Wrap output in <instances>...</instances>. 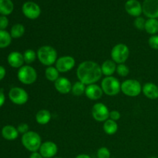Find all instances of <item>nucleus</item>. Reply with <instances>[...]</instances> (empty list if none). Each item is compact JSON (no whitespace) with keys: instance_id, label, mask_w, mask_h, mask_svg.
Returning a JSON list of instances; mask_svg holds the SVG:
<instances>
[{"instance_id":"nucleus-1","label":"nucleus","mask_w":158,"mask_h":158,"mask_svg":"<svg viewBox=\"0 0 158 158\" xmlns=\"http://www.w3.org/2000/svg\"><path fill=\"white\" fill-rule=\"evenodd\" d=\"M101 67L97 63L91 60L83 61L78 66L77 76L79 81L85 85L94 84L101 79Z\"/></svg>"},{"instance_id":"nucleus-2","label":"nucleus","mask_w":158,"mask_h":158,"mask_svg":"<svg viewBox=\"0 0 158 158\" xmlns=\"http://www.w3.org/2000/svg\"><path fill=\"white\" fill-rule=\"evenodd\" d=\"M37 58L44 66H52L57 60V52L52 46H41L37 51Z\"/></svg>"},{"instance_id":"nucleus-3","label":"nucleus","mask_w":158,"mask_h":158,"mask_svg":"<svg viewBox=\"0 0 158 158\" xmlns=\"http://www.w3.org/2000/svg\"><path fill=\"white\" fill-rule=\"evenodd\" d=\"M22 144L30 152H37L42 144L41 137L34 131H29L22 136Z\"/></svg>"},{"instance_id":"nucleus-4","label":"nucleus","mask_w":158,"mask_h":158,"mask_svg":"<svg viewBox=\"0 0 158 158\" xmlns=\"http://www.w3.org/2000/svg\"><path fill=\"white\" fill-rule=\"evenodd\" d=\"M100 86L103 92L107 96H116L121 91V83L113 76L103 79Z\"/></svg>"},{"instance_id":"nucleus-5","label":"nucleus","mask_w":158,"mask_h":158,"mask_svg":"<svg viewBox=\"0 0 158 158\" xmlns=\"http://www.w3.org/2000/svg\"><path fill=\"white\" fill-rule=\"evenodd\" d=\"M17 77H18V80L23 84H32L37 80L36 70L29 65L23 66L19 69Z\"/></svg>"},{"instance_id":"nucleus-6","label":"nucleus","mask_w":158,"mask_h":158,"mask_svg":"<svg viewBox=\"0 0 158 158\" xmlns=\"http://www.w3.org/2000/svg\"><path fill=\"white\" fill-rule=\"evenodd\" d=\"M121 92L128 97H137L142 92L141 84L137 80H127L121 83Z\"/></svg>"},{"instance_id":"nucleus-7","label":"nucleus","mask_w":158,"mask_h":158,"mask_svg":"<svg viewBox=\"0 0 158 158\" xmlns=\"http://www.w3.org/2000/svg\"><path fill=\"white\" fill-rule=\"evenodd\" d=\"M111 58L117 64L124 63L129 58L130 50L127 45L119 43L114 46L111 50Z\"/></svg>"},{"instance_id":"nucleus-8","label":"nucleus","mask_w":158,"mask_h":158,"mask_svg":"<svg viewBox=\"0 0 158 158\" xmlns=\"http://www.w3.org/2000/svg\"><path fill=\"white\" fill-rule=\"evenodd\" d=\"M9 98L14 104L23 105L27 103L29 94L21 87H13L9 90Z\"/></svg>"},{"instance_id":"nucleus-9","label":"nucleus","mask_w":158,"mask_h":158,"mask_svg":"<svg viewBox=\"0 0 158 158\" xmlns=\"http://www.w3.org/2000/svg\"><path fill=\"white\" fill-rule=\"evenodd\" d=\"M92 116L98 122H105L110 117V110L103 103H97L92 108Z\"/></svg>"},{"instance_id":"nucleus-10","label":"nucleus","mask_w":158,"mask_h":158,"mask_svg":"<svg viewBox=\"0 0 158 158\" xmlns=\"http://www.w3.org/2000/svg\"><path fill=\"white\" fill-rule=\"evenodd\" d=\"M56 68L60 73H66L71 70L75 66V59L70 56H64L57 59L56 62Z\"/></svg>"},{"instance_id":"nucleus-11","label":"nucleus","mask_w":158,"mask_h":158,"mask_svg":"<svg viewBox=\"0 0 158 158\" xmlns=\"http://www.w3.org/2000/svg\"><path fill=\"white\" fill-rule=\"evenodd\" d=\"M23 12L26 18L35 19L41 13V9L36 3L33 2H26L23 6Z\"/></svg>"},{"instance_id":"nucleus-12","label":"nucleus","mask_w":158,"mask_h":158,"mask_svg":"<svg viewBox=\"0 0 158 158\" xmlns=\"http://www.w3.org/2000/svg\"><path fill=\"white\" fill-rule=\"evenodd\" d=\"M39 152L43 158H54L58 152V147L52 141H45L42 143Z\"/></svg>"},{"instance_id":"nucleus-13","label":"nucleus","mask_w":158,"mask_h":158,"mask_svg":"<svg viewBox=\"0 0 158 158\" xmlns=\"http://www.w3.org/2000/svg\"><path fill=\"white\" fill-rule=\"evenodd\" d=\"M143 12L149 19H158V0H144Z\"/></svg>"},{"instance_id":"nucleus-14","label":"nucleus","mask_w":158,"mask_h":158,"mask_svg":"<svg viewBox=\"0 0 158 158\" xmlns=\"http://www.w3.org/2000/svg\"><path fill=\"white\" fill-rule=\"evenodd\" d=\"M125 9L129 15L139 17L143 12V7L137 0H128L125 4Z\"/></svg>"},{"instance_id":"nucleus-15","label":"nucleus","mask_w":158,"mask_h":158,"mask_svg":"<svg viewBox=\"0 0 158 158\" xmlns=\"http://www.w3.org/2000/svg\"><path fill=\"white\" fill-rule=\"evenodd\" d=\"M55 89L61 94H67L72 90V83L69 79L66 77H59L58 80L54 83Z\"/></svg>"},{"instance_id":"nucleus-16","label":"nucleus","mask_w":158,"mask_h":158,"mask_svg":"<svg viewBox=\"0 0 158 158\" xmlns=\"http://www.w3.org/2000/svg\"><path fill=\"white\" fill-rule=\"evenodd\" d=\"M85 94H86V97L89 99V100H97L101 98L103 94V92L101 86L94 83V84L88 85L86 86V90H85Z\"/></svg>"},{"instance_id":"nucleus-17","label":"nucleus","mask_w":158,"mask_h":158,"mask_svg":"<svg viewBox=\"0 0 158 158\" xmlns=\"http://www.w3.org/2000/svg\"><path fill=\"white\" fill-rule=\"evenodd\" d=\"M7 61L9 66H12V68H17V69L21 68L25 63L23 54L16 51H14L9 54L7 57Z\"/></svg>"},{"instance_id":"nucleus-18","label":"nucleus","mask_w":158,"mask_h":158,"mask_svg":"<svg viewBox=\"0 0 158 158\" xmlns=\"http://www.w3.org/2000/svg\"><path fill=\"white\" fill-rule=\"evenodd\" d=\"M143 95L150 100H157L158 98V86L153 83H147L142 86Z\"/></svg>"},{"instance_id":"nucleus-19","label":"nucleus","mask_w":158,"mask_h":158,"mask_svg":"<svg viewBox=\"0 0 158 158\" xmlns=\"http://www.w3.org/2000/svg\"><path fill=\"white\" fill-rule=\"evenodd\" d=\"M2 136L7 140H14L18 137L19 132L15 127L12 125H6L2 129Z\"/></svg>"},{"instance_id":"nucleus-20","label":"nucleus","mask_w":158,"mask_h":158,"mask_svg":"<svg viewBox=\"0 0 158 158\" xmlns=\"http://www.w3.org/2000/svg\"><path fill=\"white\" fill-rule=\"evenodd\" d=\"M100 67H101L102 73L106 77H111L117 71V65L112 60H107L104 61L102 63Z\"/></svg>"},{"instance_id":"nucleus-21","label":"nucleus","mask_w":158,"mask_h":158,"mask_svg":"<svg viewBox=\"0 0 158 158\" xmlns=\"http://www.w3.org/2000/svg\"><path fill=\"white\" fill-rule=\"evenodd\" d=\"M51 113L47 110H40L35 114V120L40 125H46L50 121Z\"/></svg>"},{"instance_id":"nucleus-22","label":"nucleus","mask_w":158,"mask_h":158,"mask_svg":"<svg viewBox=\"0 0 158 158\" xmlns=\"http://www.w3.org/2000/svg\"><path fill=\"white\" fill-rule=\"evenodd\" d=\"M144 30L150 35H156L158 32L157 19H148L146 20Z\"/></svg>"},{"instance_id":"nucleus-23","label":"nucleus","mask_w":158,"mask_h":158,"mask_svg":"<svg viewBox=\"0 0 158 158\" xmlns=\"http://www.w3.org/2000/svg\"><path fill=\"white\" fill-rule=\"evenodd\" d=\"M14 9L13 3L11 0H0V14L2 15H10Z\"/></svg>"},{"instance_id":"nucleus-24","label":"nucleus","mask_w":158,"mask_h":158,"mask_svg":"<svg viewBox=\"0 0 158 158\" xmlns=\"http://www.w3.org/2000/svg\"><path fill=\"white\" fill-rule=\"evenodd\" d=\"M103 131L108 135H114V134H116L118 130V125H117V121H114V120H110V119H108L103 123Z\"/></svg>"},{"instance_id":"nucleus-25","label":"nucleus","mask_w":158,"mask_h":158,"mask_svg":"<svg viewBox=\"0 0 158 158\" xmlns=\"http://www.w3.org/2000/svg\"><path fill=\"white\" fill-rule=\"evenodd\" d=\"M45 76H46V80L55 83L60 77V72L56 68V66H47L45 70Z\"/></svg>"},{"instance_id":"nucleus-26","label":"nucleus","mask_w":158,"mask_h":158,"mask_svg":"<svg viewBox=\"0 0 158 158\" xmlns=\"http://www.w3.org/2000/svg\"><path fill=\"white\" fill-rule=\"evenodd\" d=\"M12 36L10 33L6 30L0 29V49L8 47L12 42Z\"/></svg>"},{"instance_id":"nucleus-27","label":"nucleus","mask_w":158,"mask_h":158,"mask_svg":"<svg viewBox=\"0 0 158 158\" xmlns=\"http://www.w3.org/2000/svg\"><path fill=\"white\" fill-rule=\"evenodd\" d=\"M25 33V27L23 25L20 23H16L14 26H12L10 31V35L12 38L19 39L21 38Z\"/></svg>"},{"instance_id":"nucleus-28","label":"nucleus","mask_w":158,"mask_h":158,"mask_svg":"<svg viewBox=\"0 0 158 158\" xmlns=\"http://www.w3.org/2000/svg\"><path fill=\"white\" fill-rule=\"evenodd\" d=\"M86 85L84 83H83L80 81H77L72 86V94L73 95L79 97V96L83 95V94H85V90H86Z\"/></svg>"},{"instance_id":"nucleus-29","label":"nucleus","mask_w":158,"mask_h":158,"mask_svg":"<svg viewBox=\"0 0 158 158\" xmlns=\"http://www.w3.org/2000/svg\"><path fill=\"white\" fill-rule=\"evenodd\" d=\"M23 57H24L25 63L29 65L35 61L37 57V53L33 49H26L23 53Z\"/></svg>"},{"instance_id":"nucleus-30","label":"nucleus","mask_w":158,"mask_h":158,"mask_svg":"<svg viewBox=\"0 0 158 158\" xmlns=\"http://www.w3.org/2000/svg\"><path fill=\"white\" fill-rule=\"evenodd\" d=\"M116 72H117V74H118L119 76H120V77H125L129 74L130 69L126 64L121 63V64H118L117 66V71H116Z\"/></svg>"},{"instance_id":"nucleus-31","label":"nucleus","mask_w":158,"mask_h":158,"mask_svg":"<svg viewBox=\"0 0 158 158\" xmlns=\"http://www.w3.org/2000/svg\"><path fill=\"white\" fill-rule=\"evenodd\" d=\"M97 158H110V151L107 148L102 147L97 151Z\"/></svg>"},{"instance_id":"nucleus-32","label":"nucleus","mask_w":158,"mask_h":158,"mask_svg":"<svg viewBox=\"0 0 158 158\" xmlns=\"http://www.w3.org/2000/svg\"><path fill=\"white\" fill-rule=\"evenodd\" d=\"M145 23H146V20L140 16L137 17L136 19L134 20V26L139 30H143L144 29Z\"/></svg>"},{"instance_id":"nucleus-33","label":"nucleus","mask_w":158,"mask_h":158,"mask_svg":"<svg viewBox=\"0 0 158 158\" xmlns=\"http://www.w3.org/2000/svg\"><path fill=\"white\" fill-rule=\"evenodd\" d=\"M150 47L154 49H158V35H151L148 40Z\"/></svg>"},{"instance_id":"nucleus-34","label":"nucleus","mask_w":158,"mask_h":158,"mask_svg":"<svg viewBox=\"0 0 158 158\" xmlns=\"http://www.w3.org/2000/svg\"><path fill=\"white\" fill-rule=\"evenodd\" d=\"M17 131H18L19 134H25L26 133L29 132V125L26 123H22L20 124H19V126L17 127Z\"/></svg>"},{"instance_id":"nucleus-35","label":"nucleus","mask_w":158,"mask_h":158,"mask_svg":"<svg viewBox=\"0 0 158 158\" xmlns=\"http://www.w3.org/2000/svg\"><path fill=\"white\" fill-rule=\"evenodd\" d=\"M9 26V19L5 15H1L0 16V29L1 30H5Z\"/></svg>"},{"instance_id":"nucleus-36","label":"nucleus","mask_w":158,"mask_h":158,"mask_svg":"<svg viewBox=\"0 0 158 158\" xmlns=\"http://www.w3.org/2000/svg\"><path fill=\"white\" fill-rule=\"evenodd\" d=\"M120 113L117 110H112L110 112V117L109 118L110 120H114V121H117L118 120H120Z\"/></svg>"},{"instance_id":"nucleus-37","label":"nucleus","mask_w":158,"mask_h":158,"mask_svg":"<svg viewBox=\"0 0 158 158\" xmlns=\"http://www.w3.org/2000/svg\"><path fill=\"white\" fill-rule=\"evenodd\" d=\"M6 70L2 66H0V81L4 79V77H6Z\"/></svg>"},{"instance_id":"nucleus-38","label":"nucleus","mask_w":158,"mask_h":158,"mask_svg":"<svg viewBox=\"0 0 158 158\" xmlns=\"http://www.w3.org/2000/svg\"><path fill=\"white\" fill-rule=\"evenodd\" d=\"M6 101V97H5V94H3L2 91H0V107L3 106V104L5 103Z\"/></svg>"},{"instance_id":"nucleus-39","label":"nucleus","mask_w":158,"mask_h":158,"mask_svg":"<svg viewBox=\"0 0 158 158\" xmlns=\"http://www.w3.org/2000/svg\"><path fill=\"white\" fill-rule=\"evenodd\" d=\"M29 158H43L40 152H33L30 154Z\"/></svg>"},{"instance_id":"nucleus-40","label":"nucleus","mask_w":158,"mask_h":158,"mask_svg":"<svg viewBox=\"0 0 158 158\" xmlns=\"http://www.w3.org/2000/svg\"><path fill=\"white\" fill-rule=\"evenodd\" d=\"M75 158H91V157H89V155H87V154H79V155H77Z\"/></svg>"},{"instance_id":"nucleus-41","label":"nucleus","mask_w":158,"mask_h":158,"mask_svg":"<svg viewBox=\"0 0 158 158\" xmlns=\"http://www.w3.org/2000/svg\"><path fill=\"white\" fill-rule=\"evenodd\" d=\"M149 158H157V157H154V156H153V157H149Z\"/></svg>"},{"instance_id":"nucleus-42","label":"nucleus","mask_w":158,"mask_h":158,"mask_svg":"<svg viewBox=\"0 0 158 158\" xmlns=\"http://www.w3.org/2000/svg\"><path fill=\"white\" fill-rule=\"evenodd\" d=\"M54 158H62V157H54Z\"/></svg>"}]
</instances>
